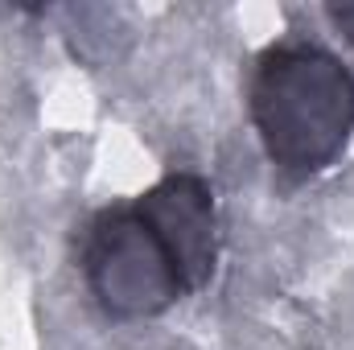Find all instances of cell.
I'll use <instances>...</instances> for the list:
<instances>
[{
  "mask_svg": "<svg viewBox=\"0 0 354 350\" xmlns=\"http://www.w3.org/2000/svg\"><path fill=\"white\" fill-rule=\"evenodd\" d=\"M326 17H330V25L354 46V0H330L326 4Z\"/></svg>",
  "mask_w": 354,
  "mask_h": 350,
  "instance_id": "277c9868",
  "label": "cell"
},
{
  "mask_svg": "<svg viewBox=\"0 0 354 350\" xmlns=\"http://www.w3.org/2000/svg\"><path fill=\"white\" fill-rule=\"evenodd\" d=\"M145 219L161 231L185 280V293H198L210 284L218 268V206L214 190L198 174H165L153 181L140 198H132Z\"/></svg>",
  "mask_w": 354,
  "mask_h": 350,
  "instance_id": "3957f363",
  "label": "cell"
},
{
  "mask_svg": "<svg viewBox=\"0 0 354 350\" xmlns=\"http://www.w3.org/2000/svg\"><path fill=\"white\" fill-rule=\"evenodd\" d=\"M79 268L95 305L111 322L161 317L189 297L169 243L136 202L91 214L79 235Z\"/></svg>",
  "mask_w": 354,
  "mask_h": 350,
  "instance_id": "7a4b0ae2",
  "label": "cell"
},
{
  "mask_svg": "<svg viewBox=\"0 0 354 350\" xmlns=\"http://www.w3.org/2000/svg\"><path fill=\"white\" fill-rule=\"evenodd\" d=\"M248 111L268 161L288 177H313L354 136V75L322 46L280 42L256 58Z\"/></svg>",
  "mask_w": 354,
  "mask_h": 350,
  "instance_id": "6da1fadb",
  "label": "cell"
}]
</instances>
